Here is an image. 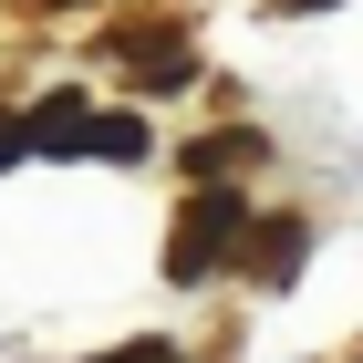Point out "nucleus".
Wrapping results in <instances>:
<instances>
[{"label":"nucleus","instance_id":"4","mask_svg":"<svg viewBox=\"0 0 363 363\" xmlns=\"http://www.w3.org/2000/svg\"><path fill=\"white\" fill-rule=\"evenodd\" d=\"M84 156H145V114H94V125H84Z\"/></svg>","mask_w":363,"mask_h":363},{"label":"nucleus","instance_id":"8","mask_svg":"<svg viewBox=\"0 0 363 363\" xmlns=\"http://www.w3.org/2000/svg\"><path fill=\"white\" fill-rule=\"evenodd\" d=\"M52 11H73V0H52Z\"/></svg>","mask_w":363,"mask_h":363},{"label":"nucleus","instance_id":"5","mask_svg":"<svg viewBox=\"0 0 363 363\" xmlns=\"http://www.w3.org/2000/svg\"><path fill=\"white\" fill-rule=\"evenodd\" d=\"M11 156H31V114H0V167Z\"/></svg>","mask_w":363,"mask_h":363},{"label":"nucleus","instance_id":"2","mask_svg":"<svg viewBox=\"0 0 363 363\" xmlns=\"http://www.w3.org/2000/svg\"><path fill=\"white\" fill-rule=\"evenodd\" d=\"M239 259H250V280H270V291H280V280H301L311 228H301V218H259L250 239H239Z\"/></svg>","mask_w":363,"mask_h":363},{"label":"nucleus","instance_id":"3","mask_svg":"<svg viewBox=\"0 0 363 363\" xmlns=\"http://www.w3.org/2000/svg\"><path fill=\"white\" fill-rule=\"evenodd\" d=\"M84 125H94V114L73 104V94H52V104L31 114V145H42V156H84Z\"/></svg>","mask_w":363,"mask_h":363},{"label":"nucleus","instance_id":"1","mask_svg":"<svg viewBox=\"0 0 363 363\" xmlns=\"http://www.w3.org/2000/svg\"><path fill=\"white\" fill-rule=\"evenodd\" d=\"M239 239H250V197L239 187H197L187 197V218H177V239H167V280H218L228 259H239Z\"/></svg>","mask_w":363,"mask_h":363},{"label":"nucleus","instance_id":"7","mask_svg":"<svg viewBox=\"0 0 363 363\" xmlns=\"http://www.w3.org/2000/svg\"><path fill=\"white\" fill-rule=\"evenodd\" d=\"M291 11H333V0H291Z\"/></svg>","mask_w":363,"mask_h":363},{"label":"nucleus","instance_id":"6","mask_svg":"<svg viewBox=\"0 0 363 363\" xmlns=\"http://www.w3.org/2000/svg\"><path fill=\"white\" fill-rule=\"evenodd\" d=\"M94 363H177V342H125V353H94Z\"/></svg>","mask_w":363,"mask_h":363}]
</instances>
